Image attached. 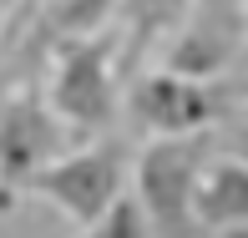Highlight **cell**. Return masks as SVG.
Segmentation results:
<instances>
[{
	"mask_svg": "<svg viewBox=\"0 0 248 238\" xmlns=\"http://www.w3.org/2000/svg\"><path fill=\"white\" fill-rule=\"evenodd\" d=\"M248 107V86L238 76L228 81H202V76H183L172 66L152 61L127 76L122 92V122L132 137H193V132L228 127Z\"/></svg>",
	"mask_w": 248,
	"mask_h": 238,
	"instance_id": "1",
	"label": "cell"
},
{
	"mask_svg": "<svg viewBox=\"0 0 248 238\" xmlns=\"http://www.w3.org/2000/svg\"><path fill=\"white\" fill-rule=\"evenodd\" d=\"M198 0H127L117 16V31H122V76L152 66L162 46L177 36V26L187 20Z\"/></svg>",
	"mask_w": 248,
	"mask_h": 238,
	"instance_id": "7",
	"label": "cell"
},
{
	"mask_svg": "<svg viewBox=\"0 0 248 238\" xmlns=\"http://www.w3.org/2000/svg\"><path fill=\"white\" fill-rule=\"evenodd\" d=\"M198 213H202L208 238H223V233H233V228H248V157H238V152H213L208 177H202Z\"/></svg>",
	"mask_w": 248,
	"mask_h": 238,
	"instance_id": "8",
	"label": "cell"
},
{
	"mask_svg": "<svg viewBox=\"0 0 248 238\" xmlns=\"http://www.w3.org/2000/svg\"><path fill=\"white\" fill-rule=\"evenodd\" d=\"M76 238H152V228H147V218H142V208H137V198H122L117 208L107 213L101 223H92V228H81Z\"/></svg>",
	"mask_w": 248,
	"mask_h": 238,
	"instance_id": "9",
	"label": "cell"
},
{
	"mask_svg": "<svg viewBox=\"0 0 248 238\" xmlns=\"http://www.w3.org/2000/svg\"><path fill=\"white\" fill-rule=\"evenodd\" d=\"M10 5H16V0H0V20H5V16H10Z\"/></svg>",
	"mask_w": 248,
	"mask_h": 238,
	"instance_id": "12",
	"label": "cell"
},
{
	"mask_svg": "<svg viewBox=\"0 0 248 238\" xmlns=\"http://www.w3.org/2000/svg\"><path fill=\"white\" fill-rule=\"evenodd\" d=\"M213 162V132L193 137H147L137 147V173H132V198L152 238H208L202 228V177Z\"/></svg>",
	"mask_w": 248,
	"mask_h": 238,
	"instance_id": "2",
	"label": "cell"
},
{
	"mask_svg": "<svg viewBox=\"0 0 248 238\" xmlns=\"http://www.w3.org/2000/svg\"><path fill=\"white\" fill-rule=\"evenodd\" d=\"M122 92H127V76H122V31L107 26L96 36H76L61 41L46 61V96L51 107L66 117L71 132L101 137L122 122Z\"/></svg>",
	"mask_w": 248,
	"mask_h": 238,
	"instance_id": "3",
	"label": "cell"
},
{
	"mask_svg": "<svg viewBox=\"0 0 248 238\" xmlns=\"http://www.w3.org/2000/svg\"><path fill=\"white\" fill-rule=\"evenodd\" d=\"M137 147L142 137H127V132L111 127L81 147H66L56 162H46L31 183V192L46 198L51 208H61L76 228H92L127 198L132 173H137Z\"/></svg>",
	"mask_w": 248,
	"mask_h": 238,
	"instance_id": "4",
	"label": "cell"
},
{
	"mask_svg": "<svg viewBox=\"0 0 248 238\" xmlns=\"http://www.w3.org/2000/svg\"><path fill=\"white\" fill-rule=\"evenodd\" d=\"M71 127L51 107L46 81H16L0 92V203L31 192L36 173L66 152Z\"/></svg>",
	"mask_w": 248,
	"mask_h": 238,
	"instance_id": "5",
	"label": "cell"
},
{
	"mask_svg": "<svg viewBox=\"0 0 248 238\" xmlns=\"http://www.w3.org/2000/svg\"><path fill=\"white\" fill-rule=\"evenodd\" d=\"M248 51V0H198L157 61L183 76L228 81Z\"/></svg>",
	"mask_w": 248,
	"mask_h": 238,
	"instance_id": "6",
	"label": "cell"
},
{
	"mask_svg": "<svg viewBox=\"0 0 248 238\" xmlns=\"http://www.w3.org/2000/svg\"><path fill=\"white\" fill-rule=\"evenodd\" d=\"M233 76H238V81L248 86V51H243V61H238V71H233Z\"/></svg>",
	"mask_w": 248,
	"mask_h": 238,
	"instance_id": "11",
	"label": "cell"
},
{
	"mask_svg": "<svg viewBox=\"0 0 248 238\" xmlns=\"http://www.w3.org/2000/svg\"><path fill=\"white\" fill-rule=\"evenodd\" d=\"M228 132H233V152H238V157H248V107L228 122Z\"/></svg>",
	"mask_w": 248,
	"mask_h": 238,
	"instance_id": "10",
	"label": "cell"
},
{
	"mask_svg": "<svg viewBox=\"0 0 248 238\" xmlns=\"http://www.w3.org/2000/svg\"><path fill=\"white\" fill-rule=\"evenodd\" d=\"M223 238H248V228H233V233H223Z\"/></svg>",
	"mask_w": 248,
	"mask_h": 238,
	"instance_id": "13",
	"label": "cell"
}]
</instances>
